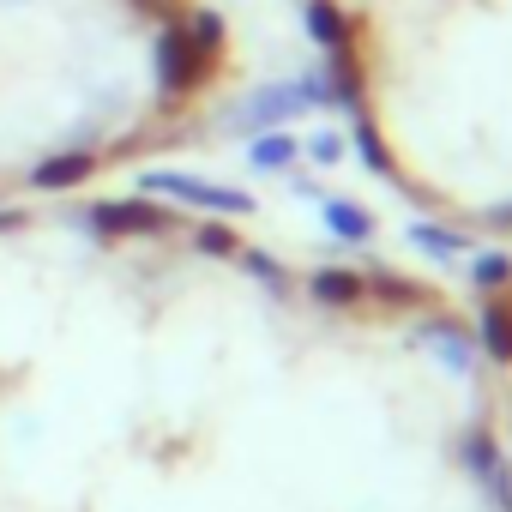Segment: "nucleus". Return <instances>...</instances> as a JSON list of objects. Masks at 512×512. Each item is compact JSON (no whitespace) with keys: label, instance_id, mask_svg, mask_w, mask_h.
<instances>
[{"label":"nucleus","instance_id":"f257e3e1","mask_svg":"<svg viewBox=\"0 0 512 512\" xmlns=\"http://www.w3.org/2000/svg\"><path fill=\"white\" fill-rule=\"evenodd\" d=\"M127 356L0 410V512H512L488 344L434 290L181 211Z\"/></svg>","mask_w":512,"mask_h":512},{"label":"nucleus","instance_id":"f03ea898","mask_svg":"<svg viewBox=\"0 0 512 512\" xmlns=\"http://www.w3.org/2000/svg\"><path fill=\"white\" fill-rule=\"evenodd\" d=\"M482 344H488V374H494L500 422H506V440H512V284L494 296V320H488Z\"/></svg>","mask_w":512,"mask_h":512}]
</instances>
